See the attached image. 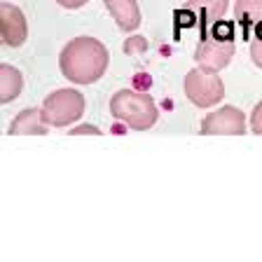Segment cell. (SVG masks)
Here are the masks:
<instances>
[{
	"instance_id": "cell-1",
	"label": "cell",
	"mask_w": 262,
	"mask_h": 262,
	"mask_svg": "<svg viewBox=\"0 0 262 262\" xmlns=\"http://www.w3.org/2000/svg\"><path fill=\"white\" fill-rule=\"evenodd\" d=\"M108 61L110 54L103 42H98L92 35H80L63 47L59 63L63 77L73 84H94L103 77Z\"/></svg>"
},
{
	"instance_id": "cell-2",
	"label": "cell",
	"mask_w": 262,
	"mask_h": 262,
	"mask_svg": "<svg viewBox=\"0 0 262 262\" xmlns=\"http://www.w3.org/2000/svg\"><path fill=\"white\" fill-rule=\"evenodd\" d=\"M110 113L122 124L136 131L150 129L159 117L157 103L152 101V96L145 92H136V89H120L115 94L110 98Z\"/></svg>"
},
{
	"instance_id": "cell-3",
	"label": "cell",
	"mask_w": 262,
	"mask_h": 262,
	"mask_svg": "<svg viewBox=\"0 0 262 262\" xmlns=\"http://www.w3.org/2000/svg\"><path fill=\"white\" fill-rule=\"evenodd\" d=\"M42 115L47 124L68 126L84 115V96L77 89H56L45 98Z\"/></svg>"
},
{
	"instance_id": "cell-4",
	"label": "cell",
	"mask_w": 262,
	"mask_h": 262,
	"mask_svg": "<svg viewBox=\"0 0 262 262\" xmlns=\"http://www.w3.org/2000/svg\"><path fill=\"white\" fill-rule=\"evenodd\" d=\"M185 94L196 108H211V105L220 103L225 96V84L220 80V75L204 68H194L185 75Z\"/></svg>"
},
{
	"instance_id": "cell-5",
	"label": "cell",
	"mask_w": 262,
	"mask_h": 262,
	"mask_svg": "<svg viewBox=\"0 0 262 262\" xmlns=\"http://www.w3.org/2000/svg\"><path fill=\"white\" fill-rule=\"evenodd\" d=\"M234 56V40H220L215 35H206L194 49V61L199 68L211 73H218L227 68L229 61Z\"/></svg>"
},
{
	"instance_id": "cell-6",
	"label": "cell",
	"mask_w": 262,
	"mask_h": 262,
	"mask_svg": "<svg viewBox=\"0 0 262 262\" xmlns=\"http://www.w3.org/2000/svg\"><path fill=\"white\" fill-rule=\"evenodd\" d=\"M204 136H241L246 134V117L239 108L225 105L202 120Z\"/></svg>"
},
{
	"instance_id": "cell-7",
	"label": "cell",
	"mask_w": 262,
	"mask_h": 262,
	"mask_svg": "<svg viewBox=\"0 0 262 262\" xmlns=\"http://www.w3.org/2000/svg\"><path fill=\"white\" fill-rule=\"evenodd\" d=\"M180 12L190 19L187 26H196L206 38V28L218 24L227 12V0H187Z\"/></svg>"
},
{
	"instance_id": "cell-8",
	"label": "cell",
	"mask_w": 262,
	"mask_h": 262,
	"mask_svg": "<svg viewBox=\"0 0 262 262\" xmlns=\"http://www.w3.org/2000/svg\"><path fill=\"white\" fill-rule=\"evenodd\" d=\"M0 31L7 47H21L28 38V24L24 12L12 3L0 5Z\"/></svg>"
},
{
	"instance_id": "cell-9",
	"label": "cell",
	"mask_w": 262,
	"mask_h": 262,
	"mask_svg": "<svg viewBox=\"0 0 262 262\" xmlns=\"http://www.w3.org/2000/svg\"><path fill=\"white\" fill-rule=\"evenodd\" d=\"M12 136H45L47 134V120L42 115V108H26L16 115L10 124Z\"/></svg>"
},
{
	"instance_id": "cell-10",
	"label": "cell",
	"mask_w": 262,
	"mask_h": 262,
	"mask_svg": "<svg viewBox=\"0 0 262 262\" xmlns=\"http://www.w3.org/2000/svg\"><path fill=\"white\" fill-rule=\"evenodd\" d=\"M108 12L113 14L115 24L122 28V31L131 33L136 31L138 24H141V10H138L136 0H103Z\"/></svg>"
},
{
	"instance_id": "cell-11",
	"label": "cell",
	"mask_w": 262,
	"mask_h": 262,
	"mask_svg": "<svg viewBox=\"0 0 262 262\" xmlns=\"http://www.w3.org/2000/svg\"><path fill=\"white\" fill-rule=\"evenodd\" d=\"M236 24L244 31V38L251 35V31L262 24V0H236L234 3Z\"/></svg>"
},
{
	"instance_id": "cell-12",
	"label": "cell",
	"mask_w": 262,
	"mask_h": 262,
	"mask_svg": "<svg viewBox=\"0 0 262 262\" xmlns=\"http://www.w3.org/2000/svg\"><path fill=\"white\" fill-rule=\"evenodd\" d=\"M24 87V77L14 66L3 63L0 66V103H10L14 101Z\"/></svg>"
},
{
	"instance_id": "cell-13",
	"label": "cell",
	"mask_w": 262,
	"mask_h": 262,
	"mask_svg": "<svg viewBox=\"0 0 262 262\" xmlns=\"http://www.w3.org/2000/svg\"><path fill=\"white\" fill-rule=\"evenodd\" d=\"M251 59L257 68H262V24L255 26V38L251 40Z\"/></svg>"
},
{
	"instance_id": "cell-14",
	"label": "cell",
	"mask_w": 262,
	"mask_h": 262,
	"mask_svg": "<svg viewBox=\"0 0 262 262\" xmlns=\"http://www.w3.org/2000/svg\"><path fill=\"white\" fill-rule=\"evenodd\" d=\"M211 28H213L211 35H215V38H220V40H232V24L218 21V24H213Z\"/></svg>"
},
{
	"instance_id": "cell-15",
	"label": "cell",
	"mask_w": 262,
	"mask_h": 262,
	"mask_svg": "<svg viewBox=\"0 0 262 262\" xmlns=\"http://www.w3.org/2000/svg\"><path fill=\"white\" fill-rule=\"evenodd\" d=\"M251 129L253 134H257V136H262V101L253 108V115H251Z\"/></svg>"
},
{
	"instance_id": "cell-16",
	"label": "cell",
	"mask_w": 262,
	"mask_h": 262,
	"mask_svg": "<svg viewBox=\"0 0 262 262\" xmlns=\"http://www.w3.org/2000/svg\"><path fill=\"white\" fill-rule=\"evenodd\" d=\"M147 47L145 38H141V35H136V38H129L124 42V52L126 54H134V52H143V49Z\"/></svg>"
},
{
	"instance_id": "cell-17",
	"label": "cell",
	"mask_w": 262,
	"mask_h": 262,
	"mask_svg": "<svg viewBox=\"0 0 262 262\" xmlns=\"http://www.w3.org/2000/svg\"><path fill=\"white\" fill-rule=\"evenodd\" d=\"M71 136H82V134H94V136H98L101 131L96 129V126H92V124H82V126H75L73 131H68Z\"/></svg>"
},
{
	"instance_id": "cell-18",
	"label": "cell",
	"mask_w": 262,
	"mask_h": 262,
	"mask_svg": "<svg viewBox=\"0 0 262 262\" xmlns=\"http://www.w3.org/2000/svg\"><path fill=\"white\" fill-rule=\"evenodd\" d=\"M61 7H66V10H80V7L87 5V0H56Z\"/></svg>"
}]
</instances>
